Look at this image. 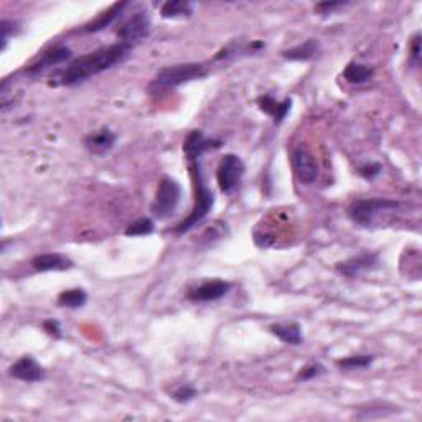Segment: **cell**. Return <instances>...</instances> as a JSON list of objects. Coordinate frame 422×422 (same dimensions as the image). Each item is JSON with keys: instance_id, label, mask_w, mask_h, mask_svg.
I'll return each instance as SVG.
<instances>
[{"instance_id": "6da1fadb", "label": "cell", "mask_w": 422, "mask_h": 422, "mask_svg": "<svg viewBox=\"0 0 422 422\" xmlns=\"http://www.w3.org/2000/svg\"><path fill=\"white\" fill-rule=\"evenodd\" d=\"M132 45L119 42L109 47L99 48L96 52L84 54L69 64V66L61 73L59 83L64 86H73V84L83 83L86 79L96 76V74L106 71L116 66L117 63L124 61L132 52Z\"/></svg>"}, {"instance_id": "7a4b0ae2", "label": "cell", "mask_w": 422, "mask_h": 422, "mask_svg": "<svg viewBox=\"0 0 422 422\" xmlns=\"http://www.w3.org/2000/svg\"><path fill=\"white\" fill-rule=\"evenodd\" d=\"M192 163V172H193V178H195V188H197V200H195V206L190 213V216L185 218L180 225L177 226V233L178 235H183V233L190 231L192 228H195L198 223L205 220L208 216V213L211 211L213 205H215V195L210 188L206 187L205 178H203V172H201V163L200 160L190 162Z\"/></svg>"}, {"instance_id": "3957f363", "label": "cell", "mask_w": 422, "mask_h": 422, "mask_svg": "<svg viewBox=\"0 0 422 422\" xmlns=\"http://www.w3.org/2000/svg\"><path fill=\"white\" fill-rule=\"evenodd\" d=\"M399 206L398 201L388 200V198H366V200H355L348 206V216L355 225L368 228L375 223L376 216L385 211L396 210Z\"/></svg>"}, {"instance_id": "277c9868", "label": "cell", "mask_w": 422, "mask_h": 422, "mask_svg": "<svg viewBox=\"0 0 422 422\" xmlns=\"http://www.w3.org/2000/svg\"><path fill=\"white\" fill-rule=\"evenodd\" d=\"M208 74L205 64L200 63H185V64H173L158 71L156 76L157 86L163 88H177L182 84L201 79Z\"/></svg>"}, {"instance_id": "5b68a950", "label": "cell", "mask_w": 422, "mask_h": 422, "mask_svg": "<svg viewBox=\"0 0 422 422\" xmlns=\"http://www.w3.org/2000/svg\"><path fill=\"white\" fill-rule=\"evenodd\" d=\"M182 198V187L180 183L173 178H163L160 185L157 188L156 200H153L151 211L158 220H167L175 213L178 203Z\"/></svg>"}, {"instance_id": "8992f818", "label": "cell", "mask_w": 422, "mask_h": 422, "mask_svg": "<svg viewBox=\"0 0 422 422\" xmlns=\"http://www.w3.org/2000/svg\"><path fill=\"white\" fill-rule=\"evenodd\" d=\"M245 163L235 153H226L225 157L221 158L220 165H218L216 170V180L218 185H220V190L226 195H230L240 187V183L245 177Z\"/></svg>"}, {"instance_id": "52a82bcc", "label": "cell", "mask_w": 422, "mask_h": 422, "mask_svg": "<svg viewBox=\"0 0 422 422\" xmlns=\"http://www.w3.org/2000/svg\"><path fill=\"white\" fill-rule=\"evenodd\" d=\"M292 165H294V172L300 183L312 185L319 178V167H317L315 158L309 148L304 146L294 148V152H292Z\"/></svg>"}, {"instance_id": "ba28073f", "label": "cell", "mask_w": 422, "mask_h": 422, "mask_svg": "<svg viewBox=\"0 0 422 422\" xmlns=\"http://www.w3.org/2000/svg\"><path fill=\"white\" fill-rule=\"evenodd\" d=\"M148 32H151V17H148L147 12H136L121 25V28L117 30V35L121 42L134 47V43L146 38Z\"/></svg>"}, {"instance_id": "9c48e42d", "label": "cell", "mask_w": 422, "mask_h": 422, "mask_svg": "<svg viewBox=\"0 0 422 422\" xmlns=\"http://www.w3.org/2000/svg\"><path fill=\"white\" fill-rule=\"evenodd\" d=\"M10 376L18 381H25V383H38L45 380L47 373H45L43 366L32 356H22L10 366Z\"/></svg>"}, {"instance_id": "30bf717a", "label": "cell", "mask_w": 422, "mask_h": 422, "mask_svg": "<svg viewBox=\"0 0 422 422\" xmlns=\"http://www.w3.org/2000/svg\"><path fill=\"white\" fill-rule=\"evenodd\" d=\"M231 289L230 282L225 281H210L205 282V284L195 287V289L190 291L188 294V299L193 302H215L220 300L221 297H225Z\"/></svg>"}, {"instance_id": "8fae6325", "label": "cell", "mask_w": 422, "mask_h": 422, "mask_svg": "<svg viewBox=\"0 0 422 422\" xmlns=\"http://www.w3.org/2000/svg\"><path fill=\"white\" fill-rule=\"evenodd\" d=\"M220 143H221L220 141H211V139H206L205 136H203L201 131H193L188 134L185 142H183V152H185L188 160L195 162L206 151L220 147Z\"/></svg>"}, {"instance_id": "7c38bea8", "label": "cell", "mask_w": 422, "mask_h": 422, "mask_svg": "<svg viewBox=\"0 0 422 422\" xmlns=\"http://www.w3.org/2000/svg\"><path fill=\"white\" fill-rule=\"evenodd\" d=\"M117 141V136L114 134L111 129L104 127L101 131L89 134V136L84 139V146L94 156H106L109 151H112L114 143Z\"/></svg>"}, {"instance_id": "4fadbf2b", "label": "cell", "mask_w": 422, "mask_h": 422, "mask_svg": "<svg viewBox=\"0 0 422 422\" xmlns=\"http://www.w3.org/2000/svg\"><path fill=\"white\" fill-rule=\"evenodd\" d=\"M376 261H378V256L371 254V252H365V254L351 257L348 261L336 264V271L345 277H358L365 271L371 269L376 264Z\"/></svg>"}, {"instance_id": "5bb4252c", "label": "cell", "mask_w": 422, "mask_h": 422, "mask_svg": "<svg viewBox=\"0 0 422 422\" xmlns=\"http://www.w3.org/2000/svg\"><path fill=\"white\" fill-rule=\"evenodd\" d=\"M74 264L69 257L59 254V252H47V254H38L32 259V267L38 272L48 271H66L71 269Z\"/></svg>"}, {"instance_id": "9a60e30c", "label": "cell", "mask_w": 422, "mask_h": 422, "mask_svg": "<svg viewBox=\"0 0 422 422\" xmlns=\"http://www.w3.org/2000/svg\"><path fill=\"white\" fill-rule=\"evenodd\" d=\"M68 58H71V49L66 47H54L52 49H48V52H45L37 63L30 64L27 71L30 74H40L43 73L45 69L57 66V64L66 61Z\"/></svg>"}, {"instance_id": "2e32d148", "label": "cell", "mask_w": 422, "mask_h": 422, "mask_svg": "<svg viewBox=\"0 0 422 422\" xmlns=\"http://www.w3.org/2000/svg\"><path fill=\"white\" fill-rule=\"evenodd\" d=\"M257 104H259V109L262 112L269 114V116L274 119L276 126L282 124V121L287 117L291 107H292V101L291 99H284V101H277L271 96V94H266V96H261L257 99Z\"/></svg>"}, {"instance_id": "e0dca14e", "label": "cell", "mask_w": 422, "mask_h": 422, "mask_svg": "<svg viewBox=\"0 0 422 422\" xmlns=\"http://www.w3.org/2000/svg\"><path fill=\"white\" fill-rule=\"evenodd\" d=\"M127 2H117L114 4L112 7H109L107 10H104L102 13H99L96 18L91 20V22L84 25V32H89V33H96V32H101V30L107 28L109 25H112L116 20L121 17L124 8L127 7Z\"/></svg>"}, {"instance_id": "ac0fdd59", "label": "cell", "mask_w": 422, "mask_h": 422, "mask_svg": "<svg viewBox=\"0 0 422 422\" xmlns=\"http://www.w3.org/2000/svg\"><path fill=\"white\" fill-rule=\"evenodd\" d=\"M269 332L287 345L302 344V327L297 324V322H289V324H274L269 327Z\"/></svg>"}, {"instance_id": "d6986e66", "label": "cell", "mask_w": 422, "mask_h": 422, "mask_svg": "<svg viewBox=\"0 0 422 422\" xmlns=\"http://www.w3.org/2000/svg\"><path fill=\"white\" fill-rule=\"evenodd\" d=\"M319 49H320V43L317 42V40L310 38L307 40L305 43L297 45L294 48L284 49V52H282V57L286 59H291V61H307V59L314 58L315 54L319 53Z\"/></svg>"}, {"instance_id": "ffe728a7", "label": "cell", "mask_w": 422, "mask_h": 422, "mask_svg": "<svg viewBox=\"0 0 422 422\" xmlns=\"http://www.w3.org/2000/svg\"><path fill=\"white\" fill-rule=\"evenodd\" d=\"M373 76H375V69L368 66V64H361V63H350L344 71V78L351 84L368 83Z\"/></svg>"}, {"instance_id": "44dd1931", "label": "cell", "mask_w": 422, "mask_h": 422, "mask_svg": "<svg viewBox=\"0 0 422 422\" xmlns=\"http://www.w3.org/2000/svg\"><path fill=\"white\" fill-rule=\"evenodd\" d=\"M160 13L163 18H185L193 13V5L185 0H168L162 5Z\"/></svg>"}, {"instance_id": "7402d4cb", "label": "cell", "mask_w": 422, "mask_h": 422, "mask_svg": "<svg viewBox=\"0 0 422 422\" xmlns=\"http://www.w3.org/2000/svg\"><path fill=\"white\" fill-rule=\"evenodd\" d=\"M88 302V294L83 289L63 291L58 295V305L68 307V309H81Z\"/></svg>"}, {"instance_id": "603a6c76", "label": "cell", "mask_w": 422, "mask_h": 422, "mask_svg": "<svg viewBox=\"0 0 422 422\" xmlns=\"http://www.w3.org/2000/svg\"><path fill=\"white\" fill-rule=\"evenodd\" d=\"M153 230H156V225L151 218H139L134 223H131L124 231V235L129 238H136V236H147L152 235Z\"/></svg>"}, {"instance_id": "cb8c5ba5", "label": "cell", "mask_w": 422, "mask_h": 422, "mask_svg": "<svg viewBox=\"0 0 422 422\" xmlns=\"http://www.w3.org/2000/svg\"><path fill=\"white\" fill-rule=\"evenodd\" d=\"M373 356L371 355H353V356H346L344 360H339L340 368L344 370H365L373 363Z\"/></svg>"}, {"instance_id": "d4e9b609", "label": "cell", "mask_w": 422, "mask_h": 422, "mask_svg": "<svg viewBox=\"0 0 422 422\" xmlns=\"http://www.w3.org/2000/svg\"><path fill=\"white\" fill-rule=\"evenodd\" d=\"M18 22H15V20H2V23H0V32H2V35H0V42H2V52H5V48H7V42L10 37H13V35L18 33Z\"/></svg>"}, {"instance_id": "484cf974", "label": "cell", "mask_w": 422, "mask_h": 422, "mask_svg": "<svg viewBox=\"0 0 422 422\" xmlns=\"http://www.w3.org/2000/svg\"><path fill=\"white\" fill-rule=\"evenodd\" d=\"M197 396V389L193 388L192 385H182L178 386V388L172 393V398L177 401V403L180 404H185V403H190V401Z\"/></svg>"}, {"instance_id": "4316f807", "label": "cell", "mask_w": 422, "mask_h": 422, "mask_svg": "<svg viewBox=\"0 0 422 422\" xmlns=\"http://www.w3.org/2000/svg\"><path fill=\"white\" fill-rule=\"evenodd\" d=\"M322 373H324V366L319 365V363H312V365L304 366V368L299 371V375H297V380H299V381H310V380H314L315 376H319Z\"/></svg>"}, {"instance_id": "83f0119b", "label": "cell", "mask_w": 422, "mask_h": 422, "mask_svg": "<svg viewBox=\"0 0 422 422\" xmlns=\"http://www.w3.org/2000/svg\"><path fill=\"white\" fill-rule=\"evenodd\" d=\"M381 172H383V167H381V163H378V162L365 163V165H361L358 170L360 175L366 178V180H373V178L378 177Z\"/></svg>"}, {"instance_id": "f1b7e54d", "label": "cell", "mask_w": 422, "mask_h": 422, "mask_svg": "<svg viewBox=\"0 0 422 422\" xmlns=\"http://www.w3.org/2000/svg\"><path fill=\"white\" fill-rule=\"evenodd\" d=\"M409 59L416 68L421 64V33H416L409 45Z\"/></svg>"}, {"instance_id": "f546056e", "label": "cell", "mask_w": 422, "mask_h": 422, "mask_svg": "<svg viewBox=\"0 0 422 422\" xmlns=\"http://www.w3.org/2000/svg\"><path fill=\"white\" fill-rule=\"evenodd\" d=\"M345 2H324V4H319L315 5V12H320L322 15H329V13H334L336 8H341L345 7Z\"/></svg>"}, {"instance_id": "4dcf8cb0", "label": "cell", "mask_w": 422, "mask_h": 422, "mask_svg": "<svg viewBox=\"0 0 422 422\" xmlns=\"http://www.w3.org/2000/svg\"><path fill=\"white\" fill-rule=\"evenodd\" d=\"M43 329L47 330L48 335L54 336V339H59V336H61V327H59L57 320H47L43 324Z\"/></svg>"}]
</instances>
